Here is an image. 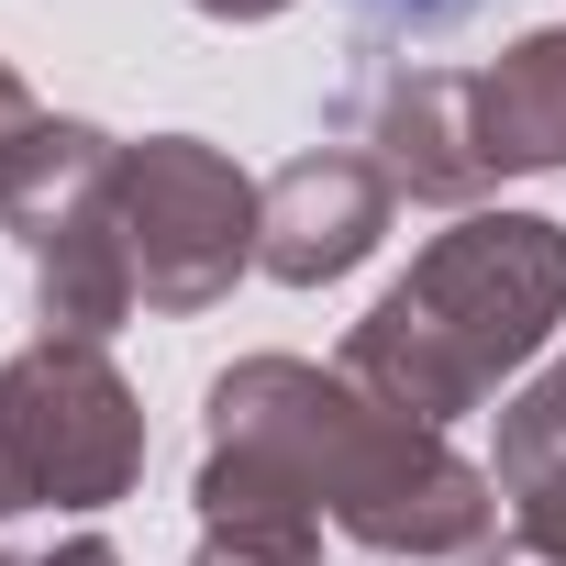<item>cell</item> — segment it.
<instances>
[{
    "instance_id": "obj_2",
    "label": "cell",
    "mask_w": 566,
    "mask_h": 566,
    "mask_svg": "<svg viewBox=\"0 0 566 566\" xmlns=\"http://www.w3.org/2000/svg\"><path fill=\"white\" fill-rule=\"evenodd\" d=\"M566 323V222L544 211H478L455 233L422 244V266L356 323L345 378L411 422H455L478 411L511 367L544 356V334Z\"/></svg>"
},
{
    "instance_id": "obj_10",
    "label": "cell",
    "mask_w": 566,
    "mask_h": 566,
    "mask_svg": "<svg viewBox=\"0 0 566 566\" xmlns=\"http://www.w3.org/2000/svg\"><path fill=\"white\" fill-rule=\"evenodd\" d=\"M189 566H323V544H233V533H211Z\"/></svg>"
},
{
    "instance_id": "obj_5",
    "label": "cell",
    "mask_w": 566,
    "mask_h": 566,
    "mask_svg": "<svg viewBox=\"0 0 566 566\" xmlns=\"http://www.w3.org/2000/svg\"><path fill=\"white\" fill-rule=\"evenodd\" d=\"M0 444H12L23 500L101 511V500H123L134 467H145V411H134V389L112 378L101 345L34 334L12 367H0Z\"/></svg>"
},
{
    "instance_id": "obj_14",
    "label": "cell",
    "mask_w": 566,
    "mask_h": 566,
    "mask_svg": "<svg viewBox=\"0 0 566 566\" xmlns=\"http://www.w3.org/2000/svg\"><path fill=\"white\" fill-rule=\"evenodd\" d=\"M0 511H23V478H12V444H0Z\"/></svg>"
},
{
    "instance_id": "obj_3",
    "label": "cell",
    "mask_w": 566,
    "mask_h": 566,
    "mask_svg": "<svg viewBox=\"0 0 566 566\" xmlns=\"http://www.w3.org/2000/svg\"><path fill=\"white\" fill-rule=\"evenodd\" d=\"M0 222L34 255V323L67 345H101L134 312V255H123V145L90 123H34L0 156Z\"/></svg>"
},
{
    "instance_id": "obj_7",
    "label": "cell",
    "mask_w": 566,
    "mask_h": 566,
    "mask_svg": "<svg viewBox=\"0 0 566 566\" xmlns=\"http://www.w3.org/2000/svg\"><path fill=\"white\" fill-rule=\"evenodd\" d=\"M467 145H478V178L566 167V23L522 34L500 67L467 78Z\"/></svg>"
},
{
    "instance_id": "obj_8",
    "label": "cell",
    "mask_w": 566,
    "mask_h": 566,
    "mask_svg": "<svg viewBox=\"0 0 566 566\" xmlns=\"http://www.w3.org/2000/svg\"><path fill=\"white\" fill-rule=\"evenodd\" d=\"M500 500H511V522H522V555H544V566H566V356L500 411Z\"/></svg>"
},
{
    "instance_id": "obj_4",
    "label": "cell",
    "mask_w": 566,
    "mask_h": 566,
    "mask_svg": "<svg viewBox=\"0 0 566 566\" xmlns=\"http://www.w3.org/2000/svg\"><path fill=\"white\" fill-rule=\"evenodd\" d=\"M123 255L145 312H211L255 266V178L200 134L123 145Z\"/></svg>"
},
{
    "instance_id": "obj_11",
    "label": "cell",
    "mask_w": 566,
    "mask_h": 566,
    "mask_svg": "<svg viewBox=\"0 0 566 566\" xmlns=\"http://www.w3.org/2000/svg\"><path fill=\"white\" fill-rule=\"evenodd\" d=\"M34 123H45V112H34V90H23L12 67H0V156H12V145L34 134Z\"/></svg>"
},
{
    "instance_id": "obj_15",
    "label": "cell",
    "mask_w": 566,
    "mask_h": 566,
    "mask_svg": "<svg viewBox=\"0 0 566 566\" xmlns=\"http://www.w3.org/2000/svg\"><path fill=\"white\" fill-rule=\"evenodd\" d=\"M500 566H544V555H500Z\"/></svg>"
},
{
    "instance_id": "obj_12",
    "label": "cell",
    "mask_w": 566,
    "mask_h": 566,
    "mask_svg": "<svg viewBox=\"0 0 566 566\" xmlns=\"http://www.w3.org/2000/svg\"><path fill=\"white\" fill-rule=\"evenodd\" d=\"M189 12H211V23H266V12H290V0H189Z\"/></svg>"
},
{
    "instance_id": "obj_13",
    "label": "cell",
    "mask_w": 566,
    "mask_h": 566,
    "mask_svg": "<svg viewBox=\"0 0 566 566\" xmlns=\"http://www.w3.org/2000/svg\"><path fill=\"white\" fill-rule=\"evenodd\" d=\"M45 566H123V555H112V544H101V533H78V544H56V555H45Z\"/></svg>"
},
{
    "instance_id": "obj_9",
    "label": "cell",
    "mask_w": 566,
    "mask_h": 566,
    "mask_svg": "<svg viewBox=\"0 0 566 566\" xmlns=\"http://www.w3.org/2000/svg\"><path fill=\"white\" fill-rule=\"evenodd\" d=\"M345 12H356L367 34H455V23L489 12V0H345Z\"/></svg>"
},
{
    "instance_id": "obj_1",
    "label": "cell",
    "mask_w": 566,
    "mask_h": 566,
    "mask_svg": "<svg viewBox=\"0 0 566 566\" xmlns=\"http://www.w3.org/2000/svg\"><path fill=\"white\" fill-rule=\"evenodd\" d=\"M323 511L378 555H467L500 511V478L467 467L433 422H411L301 356L222 367L200 522L233 544H323Z\"/></svg>"
},
{
    "instance_id": "obj_6",
    "label": "cell",
    "mask_w": 566,
    "mask_h": 566,
    "mask_svg": "<svg viewBox=\"0 0 566 566\" xmlns=\"http://www.w3.org/2000/svg\"><path fill=\"white\" fill-rule=\"evenodd\" d=\"M389 211H400V189L378 178V156H356V145L290 156L255 189V266L290 277V290H323V277H345L356 255H378Z\"/></svg>"
}]
</instances>
